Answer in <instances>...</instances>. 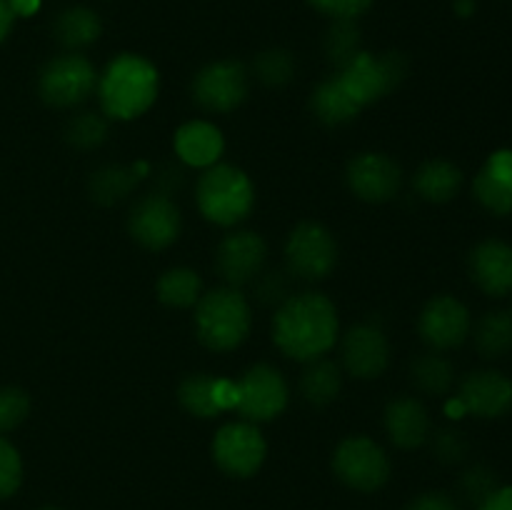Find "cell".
I'll list each match as a JSON object with an SVG mask.
<instances>
[{
    "label": "cell",
    "mask_w": 512,
    "mask_h": 510,
    "mask_svg": "<svg viewBox=\"0 0 512 510\" xmlns=\"http://www.w3.org/2000/svg\"><path fill=\"white\" fill-rule=\"evenodd\" d=\"M338 310L323 293H295L280 303L273 318V343L288 358L310 363L338 340Z\"/></svg>",
    "instance_id": "cell-1"
},
{
    "label": "cell",
    "mask_w": 512,
    "mask_h": 510,
    "mask_svg": "<svg viewBox=\"0 0 512 510\" xmlns=\"http://www.w3.org/2000/svg\"><path fill=\"white\" fill-rule=\"evenodd\" d=\"M160 75L148 58L120 53L98 75V100L108 118L135 120L158 98Z\"/></svg>",
    "instance_id": "cell-2"
},
{
    "label": "cell",
    "mask_w": 512,
    "mask_h": 510,
    "mask_svg": "<svg viewBox=\"0 0 512 510\" xmlns=\"http://www.w3.org/2000/svg\"><path fill=\"white\" fill-rule=\"evenodd\" d=\"M250 328H253L250 305L233 285L208 290L195 303V333L208 350L215 353L235 350L245 343Z\"/></svg>",
    "instance_id": "cell-3"
},
{
    "label": "cell",
    "mask_w": 512,
    "mask_h": 510,
    "mask_svg": "<svg viewBox=\"0 0 512 510\" xmlns=\"http://www.w3.org/2000/svg\"><path fill=\"white\" fill-rule=\"evenodd\" d=\"M195 200L205 220L223 228L243 223L255 205V185L245 170L235 165L215 163L205 168V173L195 185Z\"/></svg>",
    "instance_id": "cell-4"
},
{
    "label": "cell",
    "mask_w": 512,
    "mask_h": 510,
    "mask_svg": "<svg viewBox=\"0 0 512 510\" xmlns=\"http://www.w3.org/2000/svg\"><path fill=\"white\" fill-rule=\"evenodd\" d=\"M405 75H408V58L398 50H388L380 55L360 50L348 65L335 70L330 78L335 80L340 93L363 113V108L393 93L403 83Z\"/></svg>",
    "instance_id": "cell-5"
},
{
    "label": "cell",
    "mask_w": 512,
    "mask_h": 510,
    "mask_svg": "<svg viewBox=\"0 0 512 510\" xmlns=\"http://www.w3.org/2000/svg\"><path fill=\"white\" fill-rule=\"evenodd\" d=\"M98 88L95 65L80 53H63L40 68L38 95L50 108H75L85 103Z\"/></svg>",
    "instance_id": "cell-6"
},
{
    "label": "cell",
    "mask_w": 512,
    "mask_h": 510,
    "mask_svg": "<svg viewBox=\"0 0 512 510\" xmlns=\"http://www.w3.org/2000/svg\"><path fill=\"white\" fill-rule=\"evenodd\" d=\"M290 388L283 373L268 363L250 365L235 383L233 408L248 423H268L288 408Z\"/></svg>",
    "instance_id": "cell-7"
},
{
    "label": "cell",
    "mask_w": 512,
    "mask_h": 510,
    "mask_svg": "<svg viewBox=\"0 0 512 510\" xmlns=\"http://www.w3.org/2000/svg\"><path fill=\"white\" fill-rule=\"evenodd\" d=\"M285 263L288 273L300 280H325L338 263V243L325 225L315 220L298 223L285 243Z\"/></svg>",
    "instance_id": "cell-8"
},
{
    "label": "cell",
    "mask_w": 512,
    "mask_h": 510,
    "mask_svg": "<svg viewBox=\"0 0 512 510\" xmlns=\"http://www.w3.org/2000/svg\"><path fill=\"white\" fill-rule=\"evenodd\" d=\"M333 470L340 483L360 493H375L390 478V460L385 450L368 435H350L335 448Z\"/></svg>",
    "instance_id": "cell-9"
},
{
    "label": "cell",
    "mask_w": 512,
    "mask_h": 510,
    "mask_svg": "<svg viewBox=\"0 0 512 510\" xmlns=\"http://www.w3.org/2000/svg\"><path fill=\"white\" fill-rule=\"evenodd\" d=\"M248 90V68L240 60H215L193 80V100L208 113H233L245 103Z\"/></svg>",
    "instance_id": "cell-10"
},
{
    "label": "cell",
    "mask_w": 512,
    "mask_h": 510,
    "mask_svg": "<svg viewBox=\"0 0 512 510\" xmlns=\"http://www.w3.org/2000/svg\"><path fill=\"white\" fill-rule=\"evenodd\" d=\"M265 455H268V443L258 425L248 420L225 423L213 438L215 465L233 478H250L258 473Z\"/></svg>",
    "instance_id": "cell-11"
},
{
    "label": "cell",
    "mask_w": 512,
    "mask_h": 510,
    "mask_svg": "<svg viewBox=\"0 0 512 510\" xmlns=\"http://www.w3.org/2000/svg\"><path fill=\"white\" fill-rule=\"evenodd\" d=\"M180 225V208L170 200V195L153 193L143 195L138 203L130 208L128 215V233L138 245L148 250H165L178 240Z\"/></svg>",
    "instance_id": "cell-12"
},
{
    "label": "cell",
    "mask_w": 512,
    "mask_h": 510,
    "mask_svg": "<svg viewBox=\"0 0 512 510\" xmlns=\"http://www.w3.org/2000/svg\"><path fill=\"white\" fill-rule=\"evenodd\" d=\"M470 330H473V318H470L468 305L455 295H435L420 310V338L438 353L460 348L470 338Z\"/></svg>",
    "instance_id": "cell-13"
},
{
    "label": "cell",
    "mask_w": 512,
    "mask_h": 510,
    "mask_svg": "<svg viewBox=\"0 0 512 510\" xmlns=\"http://www.w3.org/2000/svg\"><path fill=\"white\" fill-rule=\"evenodd\" d=\"M458 403L480 420H498L512 410V380L503 370H473L460 380Z\"/></svg>",
    "instance_id": "cell-14"
},
{
    "label": "cell",
    "mask_w": 512,
    "mask_h": 510,
    "mask_svg": "<svg viewBox=\"0 0 512 510\" xmlns=\"http://www.w3.org/2000/svg\"><path fill=\"white\" fill-rule=\"evenodd\" d=\"M345 180L353 195L365 203H388L400 193L403 170L385 153H358L348 163Z\"/></svg>",
    "instance_id": "cell-15"
},
{
    "label": "cell",
    "mask_w": 512,
    "mask_h": 510,
    "mask_svg": "<svg viewBox=\"0 0 512 510\" xmlns=\"http://www.w3.org/2000/svg\"><path fill=\"white\" fill-rule=\"evenodd\" d=\"M268 258V245L253 230H238V233L225 235L215 250V268L220 278L233 288L245 283H253L263 270Z\"/></svg>",
    "instance_id": "cell-16"
},
{
    "label": "cell",
    "mask_w": 512,
    "mask_h": 510,
    "mask_svg": "<svg viewBox=\"0 0 512 510\" xmlns=\"http://www.w3.org/2000/svg\"><path fill=\"white\" fill-rule=\"evenodd\" d=\"M343 365L353 378L373 380L390 363V343L378 323H358L343 338Z\"/></svg>",
    "instance_id": "cell-17"
},
{
    "label": "cell",
    "mask_w": 512,
    "mask_h": 510,
    "mask_svg": "<svg viewBox=\"0 0 512 510\" xmlns=\"http://www.w3.org/2000/svg\"><path fill=\"white\" fill-rule=\"evenodd\" d=\"M468 270L488 298L512 295V245L505 240L488 238L475 245L468 255Z\"/></svg>",
    "instance_id": "cell-18"
},
{
    "label": "cell",
    "mask_w": 512,
    "mask_h": 510,
    "mask_svg": "<svg viewBox=\"0 0 512 510\" xmlns=\"http://www.w3.org/2000/svg\"><path fill=\"white\" fill-rule=\"evenodd\" d=\"M473 195L495 218L512 215V150H495L473 180Z\"/></svg>",
    "instance_id": "cell-19"
},
{
    "label": "cell",
    "mask_w": 512,
    "mask_h": 510,
    "mask_svg": "<svg viewBox=\"0 0 512 510\" xmlns=\"http://www.w3.org/2000/svg\"><path fill=\"white\" fill-rule=\"evenodd\" d=\"M385 430L390 443L403 450H415L430 438V415L418 398L400 395L385 408Z\"/></svg>",
    "instance_id": "cell-20"
},
{
    "label": "cell",
    "mask_w": 512,
    "mask_h": 510,
    "mask_svg": "<svg viewBox=\"0 0 512 510\" xmlns=\"http://www.w3.org/2000/svg\"><path fill=\"white\" fill-rule=\"evenodd\" d=\"M175 155L193 168H210L225 150V138L218 125L208 120H190L175 133Z\"/></svg>",
    "instance_id": "cell-21"
},
{
    "label": "cell",
    "mask_w": 512,
    "mask_h": 510,
    "mask_svg": "<svg viewBox=\"0 0 512 510\" xmlns=\"http://www.w3.org/2000/svg\"><path fill=\"white\" fill-rule=\"evenodd\" d=\"M150 173V165L145 160L135 165H103L95 170L88 180L90 198L100 205H113L128 198L135 185Z\"/></svg>",
    "instance_id": "cell-22"
},
{
    "label": "cell",
    "mask_w": 512,
    "mask_h": 510,
    "mask_svg": "<svg viewBox=\"0 0 512 510\" xmlns=\"http://www.w3.org/2000/svg\"><path fill=\"white\" fill-rule=\"evenodd\" d=\"M103 33V20L88 5H70L60 10L53 23V35L68 53L90 48Z\"/></svg>",
    "instance_id": "cell-23"
},
{
    "label": "cell",
    "mask_w": 512,
    "mask_h": 510,
    "mask_svg": "<svg viewBox=\"0 0 512 510\" xmlns=\"http://www.w3.org/2000/svg\"><path fill=\"white\" fill-rule=\"evenodd\" d=\"M463 170L443 158L425 160L413 178L415 193L428 203H450L463 188Z\"/></svg>",
    "instance_id": "cell-24"
},
{
    "label": "cell",
    "mask_w": 512,
    "mask_h": 510,
    "mask_svg": "<svg viewBox=\"0 0 512 510\" xmlns=\"http://www.w3.org/2000/svg\"><path fill=\"white\" fill-rule=\"evenodd\" d=\"M475 350L485 360H500L512 350V313L510 310H488L480 315L470 330Z\"/></svg>",
    "instance_id": "cell-25"
},
{
    "label": "cell",
    "mask_w": 512,
    "mask_h": 510,
    "mask_svg": "<svg viewBox=\"0 0 512 510\" xmlns=\"http://www.w3.org/2000/svg\"><path fill=\"white\" fill-rule=\"evenodd\" d=\"M340 388H343V375L333 360H310L308 368L303 370V378H300V393L315 408H325V405L333 403L340 395Z\"/></svg>",
    "instance_id": "cell-26"
},
{
    "label": "cell",
    "mask_w": 512,
    "mask_h": 510,
    "mask_svg": "<svg viewBox=\"0 0 512 510\" xmlns=\"http://www.w3.org/2000/svg\"><path fill=\"white\" fill-rule=\"evenodd\" d=\"M410 380H413L420 393L440 398V395H448L453 390L455 365L445 355H440L438 350H433V353L418 355L410 363Z\"/></svg>",
    "instance_id": "cell-27"
},
{
    "label": "cell",
    "mask_w": 512,
    "mask_h": 510,
    "mask_svg": "<svg viewBox=\"0 0 512 510\" xmlns=\"http://www.w3.org/2000/svg\"><path fill=\"white\" fill-rule=\"evenodd\" d=\"M218 380L210 373H193L183 378L178 388V400L190 415L210 420L223 413V405L218 400Z\"/></svg>",
    "instance_id": "cell-28"
},
{
    "label": "cell",
    "mask_w": 512,
    "mask_h": 510,
    "mask_svg": "<svg viewBox=\"0 0 512 510\" xmlns=\"http://www.w3.org/2000/svg\"><path fill=\"white\" fill-rule=\"evenodd\" d=\"M155 293H158L160 303L168 308H195L203 295V280L190 268H170L158 278Z\"/></svg>",
    "instance_id": "cell-29"
},
{
    "label": "cell",
    "mask_w": 512,
    "mask_h": 510,
    "mask_svg": "<svg viewBox=\"0 0 512 510\" xmlns=\"http://www.w3.org/2000/svg\"><path fill=\"white\" fill-rule=\"evenodd\" d=\"M310 110L328 128H338V125L350 123L360 115V110L340 93L333 78H325L315 85L313 95H310Z\"/></svg>",
    "instance_id": "cell-30"
},
{
    "label": "cell",
    "mask_w": 512,
    "mask_h": 510,
    "mask_svg": "<svg viewBox=\"0 0 512 510\" xmlns=\"http://www.w3.org/2000/svg\"><path fill=\"white\" fill-rule=\"evenodd\" d=\"M323 48L325 58L335 70L348 65L363 50V35H360L358 23L355 20H333V25L325 33Z\"/></svg>",
    "instance_id": "cell-31"
},
{
    "label": "cell",
    "mask_w": 512,
    "mask_h": 510,
    "mask_svg": "<svg viewBox=\"0 0 512 510\" xmlns=\"http://www.w3.org/2000/svg\"><path fill=\"white\" fill-rule=\"evenodd\" d=\"M65 140L78 150L100 148L108 140V120L100 113H93V110L73 115L65 125Z\"/></svg>",
    "instance_id": "cell-32"
},
{
    "label": "cell",
    "mask_w": 512,
    "mask_h": 510,
    "mask_svg": "<svg viewBox=\"0 0 512 510\" xmlns=\"http://www.w3.org/2000/svg\"><path fill=\"white\" fill-rule=\"evenodd\" d=\"M253 70L255 78L263 85H268V88H283V85H288L290 80H293L295 58L293 53H288V50L283 48L263 50V53L255 58Z\"/></svg>",
    "instance_id": "cell-33"
},
{
    "label": "cell",
    "mask_w": 512,
    "mask_h": 510,
    "mask_svg": "<svg viewBox=\"0 0 512 510\" xmlns=\"http://www.w3.org/2000/svg\"><path fill=\"white\" fill-rule=\"evenodd\" d=\"M458 488H460V495H463L465 503H470L478 508V505H483L485 500H488L490 495L500 488V483H498V475H495L493 468L478 463V465H470V468L460 475Z\"/></svg>",
    "instance_id": "cell-34"
},
{
    "label": "cell",
    "mask_w": 512,
    "mask_h": 510,
    "mask_svg": "<svg viewBox=\"0 0 512 510\" xmlns=\"http://www.w3.org/2000/svg\"><path fill=\"white\" fill-rule=\"evenodd\" d=\"M30 413V398L23 388H0V435L18 428Z\"/></svg>",
    "instance_id": "cell-35"
},
{
    "label": "cell",
    "mask_w": 512,
    "mask_h": 510,
    "mask_svg": "<svg viewBox=\"0 0 512 510\" xmlns=\"http://www.w3.org/2000/svg\"><path fill=\"white\" fill-rule=\"evenodd\" d=\"M23 483V460L18 448L0 435V500L10 498Z\"/></svg>",
    "instance_id": "cell-36"
},
{
    "label": "cell",
    "mask_w": 512,
    "mask_h": 510,
    "mask_svg": "<svg viewBox=\"0 0 512 510\" xmlns=\"http://www.w3.org/2000/svg\"><path fill=\"white\" fill-rule=\"evenodd\" d=\"M468 450H470V443L468 438H465L463 430L443 428L433 435V453L435 458L443 460V463L448 465L463 463Z\"/></svg>",
    "instance_id": "cell-37"
},
{
    "label": "cell",
    "mask_w": 512,
    "mask_h": 510,
    "mask_svg": "<svg viewBox=\"0 0 512 510\" xmlns=\"http://www.w3.org/2000/svg\"><path fill=\"white\" fill-rule=\"evenodd\" d=\"M373 3L375 0H308L310 8L328 15L330 20H358Z\"/></svg>",
    "instance_id": "cell-38"
},
{
    "label": "cell",
    "mask_w": 512,
    "mask_h": 510,
    "mask_svg": "<svg viewBox=\"0 0 512 510\" xmlns=\"http://www.w3.org/2000/svg\"><path fill=\"white\" fill-rule=\"evenodd\" d=\"M405 510H463V505L453 495L433 490V493H423L415 500H410V505Z\"/></svg>",
    "instance_id": "cell-39"
},
{
    "label": "cell",
    "mask_w": 512,
    "mask_h": 510,
    "mask_svg": "<svg viewBox=\"0 0 512 510\" xmlns=\"http://www.w3.org/2000/svg\"><path fill=\"white\" fill-rule=\"evenodd\" d=\"M260 295H263L265 303H283L285 298H290L288 295V288H285L283 278H280V273H270L268 278L260 283Z\"/></svg>",
    "instance_id": "cell-40"
},
{
    "label": "cell",
    "mask_w": 512,
    "mask_h": 510,
    "mask_svg": "<svg viewBox=\"0 0 512 510\" xmlns=\"http://www.w3.org/2000/svg\"><path fill=\"white\" fill-rule=\"evenodd\" d=\"M475 510H512V485H500V488Z\"/></svg>",
    "instance_id": "cell-41"
},
{
    "label": "cell",
    "mask_w": 512,
    "mask_h": 510,
    "mask_svg": "<svg viewBox=\"0 0 512 510\" xmlns=\"http://www.w3.org/2000/svg\"><path fill=\"white\" fill-rule=\"evenodd\" d=\"M13 23H15L13 8H10L8 0H0V43H3V40L10 35V30H13Z\"/></svg>",
    "instance_id": "cell-42"
},
{
    "label": "cell",
    "mask_w": 512,
    "mask_h": 510,
    "mask_svg": "<svg viewBox=\"0 0 512 510\" xmlns=\"http://www.w3.org/2000/svg\"><path fill=\"white\" fill-rule=\"evenodd\" d=\"M10 8H13L15 18H28V15L38 13L40 0H8Z\"/></svg>",
    "instance_id": "cell-43"
},
{
    "label": "cell",
    "mask_w": 512,
    "mask_h": 510,
    "mask_svg": "<svg viewBox=\"0 0 512 510\" xmlns=\"http://www.w3.org/2000/svg\"><path fill=\"white\" fill-rule=\"evenodd\" d=\"M455 13L460 18H468V15L475 13V0H455Z\"/></svg>",
    "instance_id": "cell-44"
},
{
    "label": "cell",
    "mask_w": 512,
    "mask_h": 510,
    "mask_svg": "<svg viewBox=\"0 0 512 510\" xmlns=\"http://www.w3.org/2000/svg\"><path fill=\"white\" fill-rule=\"evenodd\" d=\"M40 510H60V508H55V505H45V508H40Z\"/></svg>",
    "instance_id": "cell-45"
}]
</instances>
